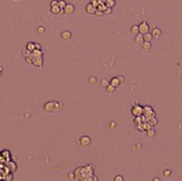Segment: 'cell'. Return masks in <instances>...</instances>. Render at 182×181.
I'll return each instance as SVG.
<instances>
[{
	"label": "cell",
	"instance_id": "cell-6",
	"mask_svg": "<svg viewBox=\"0 0 182 181\" xmlns=\"http://www.w3.org/2000/svg\"><path fill=\"white\" fill-rule=\"evenodd\" d=\"M64 11H65V15H72L75 11V7L73 3H67L66 7L64 8Z\"/></svg>",
	"mask_w": 182,
	"mask_h": 181
},
{
	"label": "cell",
	"instance_id": "cell-41",
	"mask_svg": "<svg viewBox=\"0 0 182 181\" xmlns=\"http://www.w3.org/2000/svg\"><path fill=\"white\" fill-rule=\"evenodd\" d=\"M65 15V11H64V9H61V11L58 12V16H63Z\"/></svg>",
	"mask_w": 182,
	"mask_h": 181
},
{
	"label": "cell",
	"instance_id": "cell-28",
	"mask_svg": "<svg viewBox=\"0 0 182 181\" xmlns=\"http://www.w3.org/2000/svg\"><path fill=\"white\" fill-rule=\"evenodd\" d=\"M101 85H102V86H103V87H107V86L110 85V82H108V81H107L106 78H103V79H102V83H101Z\"/></svg>",
	"mask_w": 182,
	"mask_h": 181
},
{
	"label": "cell",
	"instance_id": "cell-20",
	"mask_svg": "<svg viewBox=\"0 0 182 181\" xmlns=\"http://www.w3.org/2000/svg\"><path fill=\"white\" fill-rule=\"evenodd\" d=\"M50 11L53 12V14H55V15H58V12L61 11V8L57 6H54V7H50Z\"/></svg>",
	"mask_w": 182,
	"mask_h": 181
},
{
	"label": "cell",
	"instance_id": "cell-42",
	"mask_svg": "<svg viewBox=\"0 0 182 181\" xmlns=\"http://www.w3.org/2000/svg\"><path fill=\"white\" fill-rule=\"evenodd\" d=\"M35 47H36V49H39V50H40V49H41V47H40V45H39V44H37V43H35Z\"/></svg>",
	"mask_w": 182,
	"mask_h": 181
},
{
	"label": "cell",
	"instance_id": "cell-15",
	"mask_svg": "<svg viewBox=\"0 0 182 181\" xmlns=\"http://www.w3.org/2000/svg\"><path fill=\"white\" fill-rule=\"evenodd\" d=\"M142 46V49L145 50V52H147V50L151 49V47H152V45H151V43H149V41H144L143 44L141 45Z\"/></svg>",
	"mask_w": 182,
	"mask_h": 181
},
{
	"label": "cell",
	"instance_id": "cell-14",
	"mask_svg": "<svg viewBox=\"0 0 182 181\" xmlns=\"http://www.w3.org/2000/svg\"><path fill=\"white\" fill-rule=\"evenodd\" d=\"M131 34L134 36L139 35L140 34V29H139V25H133V26L131 27Z\"/></svg>",
	"mask_w": 182,
	"mask_h": 181
},
{
	"label": "cell",
	"instance_id": "cell-31",
	"mask_svg": "<svg viewBox=\"0 0 182 181\" xmlns=\"http://www.w3.org/2000/svg\"><path fill=\"white\" fill-rule=\"evenodd\" d=\"M67 178L69 179V180H75V173L69 172V173H68V175H67Z\"/></svg>",
	"mask_w": 182,
	"mask_h": 181
},
{
	"label": "cell",
	"instance_id": "cell-7",
	"mask_svg": "<svg viewBox=\"0 0 182 181\" xmlns=\"http://www.w3.org/2000/svg\"><path fill=\"white\" fill-rule=\"evenodd\" d=\"M85 10H86L87 14H90V15H95L96 12V7H94L92 3H87L86 7H85Z\"/></svg>",
	"mask_w": 182,
	"mask_h": 181
},
{
	"label": "cell",
	"instance_id": "cell-45",
	"mask_svg": "<svg viewBox=\"0 0 182 181\" xmlns=\"http://www.w3.org/2000/svg\"><path fill=\"white\" fill-rule=\"evenodd\" d=\"M153 181H160V179H159V178H154Z\"/></svg>",
	"mask_w": 182,
	"mask_h": 181
},
{
	"label": "cell",
	"instance_id": "cell-27",
	"mask_svg": "<svg viewBox=\"0 0 182 181\" xmlns=\"http://www.w3.org/2000/svg\"><path fill=\"white\" fill-rule=\"evenodd\" d=\"M88 83H90L91 85H94L97 83V79H96V77H94V76H92V77H90L88 78Z\"/></svg>",
	"mask_w": 182,
	"mask_h": 181
},
{
	"label": "cell",
	"instance_id": "cell-12",
	"mask_svg": "<svg viewBox=\"0 0 182 181\" xmlns=\"http://www.w3.org/2000/svg\"><path fill=\"white\" fill-rule=\"evenodd\" d=\"M75 173V180L78 181H83V175H82V171H81V168H77V169L74 171Z\"/></svg>",
	"mask_w": 182,
	"mask_h": 181
},
{
	"label": "cell",
	"instance_id": "cell-47",
	"mask_svg": "<svg viewBox=\"0 0 182 181\" xmlns=\"http://www.w3.org/2000/svg\"><path fill=\"white\" fill-rule=\"evenodd\" d=\"M15 1H17V0H15Z\"/></svg>",
	"mask_w": 182,
	"mask_h": 181
},
{
	"label": "cell",
	"instance_id": "cell-36",
	"mask_svg": "<svg viewBox=\"0 0 182 181\" xmlns=\"http://www.w3.org/2000/svg\"><path fill=\"white\" fill-rule=\"evenodd\" d=\"M104 15V12L103 11H99V10H97L96 9V12H95V16H97V17H101V16Z\"/></svg>",
	"mask_w": 182,
	"mask_h": 181
},
{
	"label": "cell",
	"instance_id": "cell-19",
	"mask_svg": "<svg viewBox=\"0 0 182 181\" xmlns=\"http://www.w3.org/2000/svg\"><path fill=\"white\" fill-rule=\"evenodd\" d=\"M107 8H113V7L115 6V0H106V2H105Z\"/></svg>",
	"mask_w": 182,
	"mask_h": 181
},
{
	"label": "cell",
	"instance_id": "cell-29",
	"mask_svg": "<svg viewBox=\"0 0 182 181\" xmlns=\"http://www.w3.org/2000/svg\"><path fill=\"white\" fill-rule=\"evenodd\" d=\"M45 30H46V29H45V27H43V26H39L37 28V32H38V34H44V32H45Z\"/></svg>",
	"mask_w": 182,
	"mask_h": 181
},
{
	"label": "cell",
	"instance_id": "cell-17",
	"mask_svg": "<svg viewBox=\"0 0 182 181\" xmlns=\"http://www.w3.org/2000/svg\"><path fill=\"white\" fill-rule=\"evenodd\" d=\"M145 133H146V136H147V137H150V139L154 137V136H155V134H156V133H155V130H154V128H151V130L146 131Z\"/></svg>",
	"mask_w": 182,
	"mask_h": 181
},
{
	"label": "cell",
	"instance_id": "cell-46",
	"mask_svg": "<svg viewBox=\"0 0 182 181\" xmlns=\"http://www.w3.org/2000/svg\"><path fill=\"white\" fill-rule=\"evenodd\" d=\"M1 75H2V70H0V77H1Z\"/></svg>",
	"mask_w": 182,
	"mask_h": 181
},
{
	"label": "cell",
	"instance_id": "cell-4",
	"mask_svg": "<svg viewBox=\"0 0 182 181\" xmlns=\"http://www.w3.org/2000/svg\"><path fill=\"white\" fill-rule=\"evenodd\" d=\"M44 110L46 112H56V106H55V101L52 102H47L44 105Z\"/></svg>",
	"mask_w": 182,
	"mask_h": 181
},
{
	"label": "cell",
	"instance_id": "cell-26",
	"mask_svg": "<svg viewBox=\"0 0 182 181\" xmlns=\"http://www.w3.org/2000/svg\"><path fill=\"white\" fill-rule=\"evenodd\" d=\"M141 123H143V122H142V117L141 116H136L135 119H134V124H135V126L139 125V124H141Z\"/></svg>",
	"mask_w": 182,
	"mask_h": 181
},
{
	"label": "cell",
	"instance_id": "cell-2",
	"mask_svg": "<svg viewBox=\"0 0 182 181\" xmlns=\"http://www.w3.org/2000/svg\"><path fill=\"white\" fill-rule=\"evenodd\" d=\"M143 115H145V116L147 117V120L150 121L151 117L155 116V113H154V111L152 110L151 106H144V107H143Z\"/></svg>",
	"mask_w": 182,
	"mask_h": 181
},
{
	"label": "cell",
	"instance_id": "cell-25",
	"mask_svg": "<svg viewBox=\"0 0 182 181\" xmlns=\"http://www.w3.org/2000/svg\"><path fill=\"white\" fill-rule=\"evenodd\" d=\"M106 90H107V92H108L110 94H113L114 92H115V87H114V86H112V85L110 84V85H108V86L106 87Z\"/></svg>",
	"mask_w": 182,
	"mask_h": 181
},
{
	"label": "cell",
	"instance_id": "cell-1",
	"mask_svg": "<svg viewBox=\"0 0 182 181\" xmlns=\"http://www.w3.org/2000/svg\"><path fill=\"white\" fill-rule=\"evenodd\" d=\"M131 113H132V115L133 116H141V115H143V107L140 105H137V104H135V105L132 107V110H131Z\"/></svg>",
	"mask_w": 182,
	"mask_h": 181
},
{
	"label": "cell",
	"instance_id": "cell-22",
	"mask_svg": "<svg viewBox=\"0 0 182 181\" xmlns=\"http://www.w3.org/2000/svg\"><path fill=\"white\" fill-rule=\"evenodd\" d=\"M149 123H150L152 126H155L156 124H158V119H156L155 116H154V117H151L150 121H149Z\"/></svg>",
	"mask_w": 182,
	"mask_h": 181
},
{
	"label": "cell",
	"instance_id": "cell-13",
	"mask_svg": "<svg viewBox=\"0 0 182 181\" xmlns=\"http://www.w3.org/2000/svg\"><path fill=\"white\" fill-rule=\"evenodd\" d=\"M110 84L112 85V86H114V87H117V86L121 85V82H120V79L117 78V77H113L110 81Z\"/></svg>",
	"mask_w": 182,
	"mask_h": 181
},
{
	"label": "cell",
	"instance_id": "cell-32",
	"mask_svg": "<svg viewBox=\"0 0 182 181\" xmlns=\"http://www.w3.org/2000/svg\"><path fill=\"white\" fill-rule=\"evenodd\" d=\"M23 55H25V57H28V56H31V53H30V52H29L28 49H26V48H25V50H23Z\"/></svg>",
	"mask_w": 182,
	"mask_h": 181
},
{
	"label": "cell",
	"instance_id": "cell-18",
	"mask_svg": "<svg viewBox=\"0 0 182 181\" xmlns=\"http://www.w3.org/2000/svg\"><path fill=\"white\" fill-rule=\"evenodd\" d=\"M143 38H144V41H149V43H151V41H152V39H153V37H152V34H151V32H147V34L143 35Z\"/></svg>",
	"mask_w": 182,
	"mask_h": 181
},
{
	"label": "cell",
	"instance_id": "cell-16",
	"mask_svg": "<svg viewBox=\"0 0 182 181\" xmlns=\"http://www.w3.org/2000/svg\"><path fill=\"white\" fill-rule=\"evenodd\" d=\"M26 49H28L30 53H32L34 50L36 49V47H35V43H28V44L26 45Z\"/></svg>",
	"mask_w": 182,
	"mask_h": 181
},
{
	"label": "cell",
	"instance_id": "cell-35",
	"mask_svg": "<svg viewBox=\"0 0 182 181\" xmlns=\"http://www.w3.org/2000/svg\"><path fill=\"white\" fill-rule=\"evenodd\" d=\"M91 3H92L94 7H96L97 8V6L99 5V2H98V0H91Z\"/></svg>",
	"mask_w": 182,
	"mask_h": 181
},
{
	"label": "cell",
	"instance_id": "cell-30",
	"mask_svg": "<svg viewBox=\"0 0 182 181\" xmlns=\"http://www.w3.org/2000/svg\"><path fill=\"white\" fill-rule=\"evenodd\" d=\"M163 175H164V177H170V175H171V170L170 169H165L164 171H163Z\"/></svg>",
	"mask_w": 182,
	"mask_h": 181
},
{
	"label": "cell",
	"instance_id": "cell-8",
	"mask_svg": "<svg viewBox=\"0 0 182 181\" xmlns=\"http://www.w3.org/2000/svg\"><path fill=\"white\" fill-rule=\"evenodd\" d=\"M61 39H64V40H70V38H72V32L68 31V30H64V31L61 34Z\"/></svg>",
	"mask_w": 182,
	"mask_h": 181
},
{
	"label": "cell",
	"instance_id": "cell-38",
	"mask_svg": "<svg viewBox=\"0 0 182 181\" xmlns=\"http://www.w3.org/2000/svg\"><path fill=\"white\" fill-rule=\"evenodd\" d=\"M58 5V1L57 0H53L52 2H50V7H54V6H57Z\"/></svg>",
	"mask_w": 182,
	"mask_h": 181
},
{
	"label": "cell",
	"instance_id": "cell-9",
	"mask_svg": "<svg viewBox=\"0 0 182 181\" xmlns=\"http://www.w3.org/2000/svg\"><path fill=\"white\" fill-rule=\"evenodd\" d=\"M134 41H135V44H137V45H140V46H141V45L144 43V38H143V35H141V34L136 35L135 37H134Z\"/></svg>",
	"mask_w": 182,
	"mask_h": 181
},
{
	"label": "cell",
	"instance_id": "cell-40",
	"mask_svg": "<svg viewBox=\"0 0 182 181\" xmlns=\"http://www.w3.org/2000/svg\"><path fill=\"white\" fill-rule=\"evenodd\" d=\"M117 78L120 79V82H121V84H122V83H123V82H124V77H123V76H117Z\"/></svg>",
	"mask_w": 182,
	"mask_h": 181
},
{
	"label": "cell",
	"instance_id": "cell-5",
	"mask_svg": "<svg viewBox=\"0 0 182 181\" xmlns=\"http://www.w3.org/2000/svg\"><path fill=\"white\" fill-rule=\"evenodd\" d=\"M79 144L83 146H87L91 144V137L87 136V135H83V136H81V139H79Z\"/></svg>",
	"mask_w": 182,
	"mask_h": 181
},
{
	"label": "cell",
	"instance_id": "cell-43",
	"mask_svg": "<svg viewBox=\"0 0 182 181\" xmlns=\"http://www.w3.org/2000/svg\"><path fill=\"white\" fill-rule=\"evenodd\" d=\"M11 179H12V174H9L8 177H7V180L6 181H11Z\"/></svg>",
	"mask_w": 182,
	"mask_h": 181
},
{
	"label": "cell",
	"instance_id": "cell-33",
	"mask_svg": "<svg viewBox=\"0 0 182 181\" xmlns=\"http://www.w3.org/2000/svg\"><path fill=\"white\" fill-rule=\"evenodd\" d=\"M25 60H26V63H28V64H32V57H31V56L25 57Z\"/></svg>",
	"mask_w": 182,
	"mask_h": 181
},
{
	"label": "cell",
	"instance_id": "cell-37",
	"mask_svg": "<svg viewBox=\"0 0 182 181\" xmlns=\"http://www.w3.org/2000/svg\"><path fill=\"white\" fill-rule=\"evenodd\" d=\"M111 12H112V8H106L104 10V15H110Z\"/></svg>",
	"mask_w": 182,
	"mask_h": 181
},
{
	"label": "cell",
	"instance_id": "cell-10",
	"mask_svg": "<svg viewBox=\"0 0 182 181\" xmlns=\"http://www.w3.org/2000/svg\"><path fill=\"white\" fill-rule=\"evenodd\" d=\"M151 34H152V37L153 38H160L162 35V31L160 28H153V30H152Z\"/></svg>",
	"mask_w": 182,
	"mask_h": 181
},
{
	"label": "cell",
	"instance_id": "cell-23",
	"mask_svg": "<svg viewBox=\"0 0 182 181\" xmlns=\"http://www.w3.org/2000/svg\"><path fill=\"white\" fill-rule=\"evenodd\" d=\"M83 181H98V178L96 175H92V177H88V178L83 179Z\"/></svg>",
	"mask_w": 182,
	"mask_h": 181
},
{
	"label": "cell",
	"instance_id": "cell-3",
	"mask_svg": "<svg viewBox=\"0 0 182 181\" xmlns=\"http://www.w3.org/2000/svg\"><path fill=\"white\" fill-rule=\"evenodd\" d=\"M139 29H140V34L141 35H145L147 32H150V26H149V23L146 21H142L141 23L139 25Z\"/></svg>",
	"mask_w": 182,
	"mask_h": 181
},
{
	"label": "cell",
	"instance_id": "cell-44",
	"mask_svg": "<svg viewBox=\"0 0 182 181\" xmlns=\"http://www.w3.org/2000/svg\"><path fill=\"white\" fill-rule=\"evenodd\" d=\"M98 2H99V3H105V2H106V0H98Z\"/></svg>",
	"mask_w": 182,
	"mask_h": 181
},
{
	"label": "cell",
	"instance_id": "cell-39",
	"mask_svg": "<svg viewBox=\"0 0 182 181\" xmlns=\"http://www.w3.org/2000/svg\"><path fill=\"white\" fill-rule=\"evenodd\" d=\"M116 128V123L115 122H111L110 123V128Z\"/></svg>",
	"mask_w": 182,
	"mask_h": 181
},
{
	"label": "cell",
	"instance_id": "cell-34",
	"mask_svg": "<svg viewBox=\"0 0 182 181\" xmlns=\"http://www.w3.org/2000/svg\"><path fill=\"white\" fill-rule=\"evenodd\" d=\"M114 181H124V178L122 177V175H116L115 178H114Z\"/></svg>",
	"mask_w": 182,
	"mask_h": 181
},
{
	"label": "cell",
	"instance_id": "cell-21",
	"mask_svg": "<svg viewBox=\"0 0 182 181\" xmlns=\"http://www.w3.org/2000/svg\"><path fill=\"white\" fill-rule=\"evenodd\" d=\"M151 128H153V126L151 125L150 123L149 122H145V123H143V130H144L145 132L146 131H149V130H151Z\"/></svg>",
	"mask_w": 182,
	"mask_h": 181
},
{
	"label": "cell",
	"instance_id": "cell-11",
	"mask_svg": "<svg viewBox=\"0 0 182 181\" xmlns=\"http://www.w3.org/2000/svg\"><path fill=\"white\" fill-rule=\"evenodd\" d=\"M32 64L37 66V67H41L43 66V57H37V58H32Z\"/></svg>",
	"mask_w": 182,
	"mask_h": 181
},
{
	"label": "cell",
	"instance_id": "cell-24",
	"mask_svg": "<svg viewBox=\"0 0 182 181\" xmlns=\"http://www.w3.org/2000/svg\"><path fill=\"white\" fill-rule=\"evenodd\" d=\"M66 1H65V0H59V1H58V7H59V8L61 9H64L65 8V7H66Z\"/></svg>",
	"mask_w": 182,
	"mask_h": 181
}]
</instances>
